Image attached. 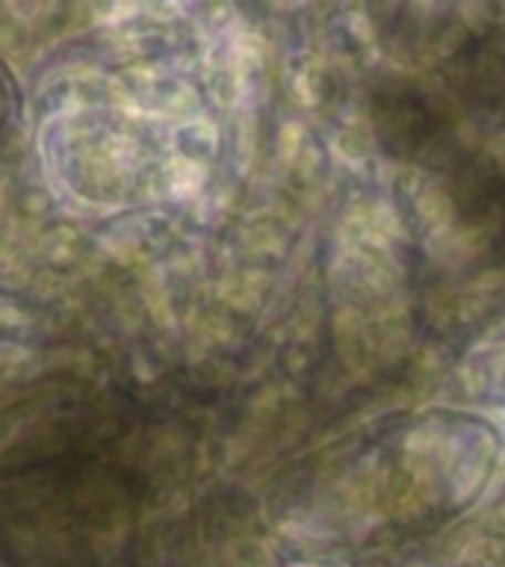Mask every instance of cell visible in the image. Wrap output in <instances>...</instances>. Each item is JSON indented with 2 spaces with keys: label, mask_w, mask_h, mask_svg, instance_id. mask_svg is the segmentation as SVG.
<instances>
[{
  "label": "cell",
  "mask_w": 505,
  "mask_h": 567,
  "mask_svg": "<svg viewBox=\"0 0 505 567\" xmlns=\"http://www.w3.org/2000/svg\"><path fill=\"white\" fill-rule=\"evenodd\" d=\"M0 210H3V189H0Z\"/></svg>",
  "instance_id": "7a4b0ae2"
},
{
  "label": "cell",
  "mask_w": 505,
  "mask_h": 567,
  "mask_svg": "<svg viewBox=\"0 0 505 567\" xmlns=\"http://www.w3.org/2000/svg\"><path fill=\"white\" fill-rule=\"evenodd\" d=\"M21 322H24V313L12 301L0 299V326H21Z\"/></svg>",
  "instance_id": "6da1fadb"
}]
</instances>
